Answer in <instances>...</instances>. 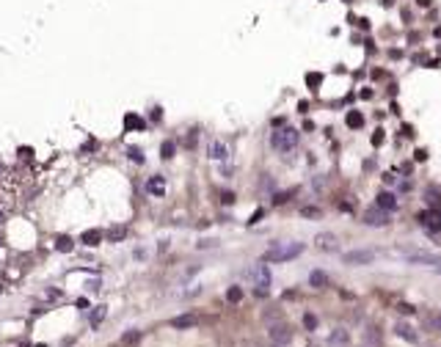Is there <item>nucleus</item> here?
<instances>
[{"label":"nucleus","instance_id":"1","mask_svg":"<svg viewBox=\"0 0 441 347\" xmlns=\"http://www.w3.org/2000/svg\"><path fill=\"white\" fill-rule=\"evenodd\" d=\"M304 254V243H276L270 251L262 254L265 264H279V262H290V259H298Z\"/></svg>","mask_w":441,"mask_h":347},{"label":"nucleus","instance_id":"2","mask_svg":"<svg viewBox=\"0 0 441 347\" xmlns=\"http://www.w3.org/2000/svg\"><path fill=\"white\" fill-rule=\"evenodd\" d=\"M298 138H301V132L295 130V127H279V130L270 135V144H273L276 152H292L298 146Z\"/></svg>","mask_w":441,"mask_h":347},{"label":"nucleus","instance_id":"3","mask_svg":"<svg viewBox=\"0 0 441 347\" xmlns=\"http://www.w3.org/2000/svg\"><path fill=\"white\" fill-rule=\"evenodd\" d=\"M251 278H254V287H256V295L259 298H265L268 295V287H270V270H268V264H256L254 270H251Z\"/></svg>","mask_w":441,"mask_h":347},{"label":"nucleus","instance_id":"4","mask_svg":"<svg viewBox=\"0 0 441 347\" xmlns=\"http://www.w3.org/2000/svg\"><path fill=\"white\" fill-rule=\"evenodd\" d=\"M372 259H375V251H364V248H358V251H347V254H342V262H345V264H353V267L370 264Z\"/></svg>","mask_w":441,"mask_h":347},{"label":"nucleus","instance_id":"5","mask_svg":"<svg viewBox=\"0 0 441 347\" xmlns=\"http://www.w3.org/2000/svg\"><path fill=\"white\" fill-rule=\"evenodd\" d=\"M417 221H419V226L425 229V232H430V234H439L441 232V215L439 212H419L417 215Z\"/></svg>","mask_w":441,"mask_h":347},{"label":"nucleus","instance_id":"6","mask_svg":"<svg viewBox=\"0 0 441 347\" xmlns=\"http://www.w3.org/2000/svg\"><path fill=\"white\" fill-rule=\"evenodd\" d=\"M375 207H378V210H383V212H394V210H397V196L389 193V190L378 193V196H375Z\"/></svg>","mask_w":441,"mask_h":347},{"label":"nucleus","instance_id":"7","mask_svg":"<svg viewBox=\"0 0 441 347\" xmlns=\"http://www.w3.org/2000/svg\"><path fill=\"white\" fill-rule=\"evenodd\" d=\"M364 223H367V226H386V223H389V212L372 207V210L364 212Z\"/></svg>","mask_w":441,"mask_h":347},{"label":"nucleus","instance_id":"8","mask_svg":"<svg viewBox=\"0 0 441 347\" xmlns=\"http://www.w3.org/2000/svg\"><path fill=\"white\" fill-rule=\"evenodd\" d=\"M406 259L411 264H441V254H425V251H419V254H408Z\"/></svg>","mask_w":441,"mask_h":347},{"label":"nucleus","instance_id":"9","mask_svg":"<svg viewBox=\"0 0 441 347\" xmlns=\"http://www.w3.org/2000/svg\"><path fill=\"white\" fill-rule=\"evenodd\" d=\"M202 323V320L196 317V314H182V317H174L171 323V328H177V331H188V328H196V325Z\"/></svg>","mask_w":441,"mask_h":347},{"label":"nucleus","instance_id":"10","mask_svg":"<svg viewBox=\"0 0 441 347\" xmlns=\"http://www.w3.org/2000/svg\"><path fill=\"white\" fill-rule=\"evenodd\" d=\"M270 339H273L276 345H290L292 331L287 328V325H273V328H270Z\"/></svg>","mask_w":441,"mask_h":347},{"label":"nucleus","instance_id":"11","mask_svg":"<svg viewBox=\"0 0 441 347\" xmlns=\"http://www.w3.org/2000/svg\"><path fill=\"white\" fill-rule=\"evenodd\" d=\"M394 334H397L400 339L411 342V345H417V342H419V334H417V331H414L408 323H397V325H394Z\"/></svg>","mask_w":441,"mask_h":347},{"label":"nucleus","instance_id":"12","mask_svg":"<svg viewBox=\"0 0 441 347\" xmlns=\"http://www.w3.org/2000/svg\"><path fill=\"white\" fill-rule=\"evenodd\" d=\"M102 240H105V234H102L100 229H86V232L80 234V243H83V246H91V248L100 246Z\"/></svg>","mask_w":441,"mask_h":347},{"label":"nucleus","instance_id":"13","mask_svg":"<svg viewBox=\"0 0 441 347\" xmlns=\"http://www.w3.org/2000/svg\"><path fill=\"white\" fill-rule=\"evenodd\" d=\"M315 246L320 248V251H336V237L334 234H328V232H323V234L315 237Z\"/></svg>","mask_w":441,"mask_h":347},{"label":"nucleus","instance_id":"14","mask_svg":"<svg viewBox=\"0 0 441 347\" xmlns=\"http://www.w3.org/2000/svg\"><path fill=\"white\" fill-rule=\"evenodd\" d=\"M207 155L213 157V160H226V144H220V141H210Z\"/></svg>","mask_w":441,"mask_h":347},{"label":"nucleus","instance_id":"15","mask_svg":"<svg viewBox=\"0 0 441 347\" xmlns=\"http://www.w3.org/2000/svg\"><path fill=\"white\" fill-rule=\"evenodd\" d=\"M309 287L326 289V287H328V275L323 273V270H312V273H309Z\"/></svg>","mask_w":441,"mask_h":347},{"label":"nucleus","instance_id":"16","mask_svg":"<svg viewBox=\"0 0 441 347\" xmlns=\"http://www.w3.org/2000/svg\"><path fill=\"white\" fill-rule=\"evenodd\" d=\"M350 342V334H347L345 328H336V331H331V336H328V345H334V347H339V345H347Z\"/></svg>","mask_w":441,"mask_h":347},{"label":"nucleus","instance_id":"17","mask_svg":"<svg viewBox=\"0 0 441 347\" xmlns=\"http://www.w3.org/2000/svg\"><path fill=\"white\" fill-rule=\"evenodd\" d=\"M146 190H149L152 196H163V193H166V179H163V176H152V179L146 182Z\"/></svg>","mask_w":441,"mask_h":347},{"label":"nucleus","instance_id":"18","mask_svg":"<svg viewBox=\"0 0 441 347\" xmlns=\"http://www.w3.org/2000/svg\"><path fill=\"white\" fill-rule=\"evenodd\" d=\"M141 345V331H127V334H121V347H138Z\"/></svg>","mask_w":441,"mask_h":347},{"label":"nucleus","instance_id":"19","mask_svg":"<svg viewBox=\"0 0 441 347\" xmlns=\"http://www.w3.org/2000/svg\"><path fill=\"white\" fill-rule=\"evenodd\" d=\"M105 314H108V306H97V309L91 311V320H89V325H91V328L97 331V328H100V323H102V320H105Z\"/></svg>","mask_w":441,"mask_h":347},{"label":"nucleus","instance_id":"20","mask_svg":"<svg viewBox=\"0 0 441 347\" xmlns=\"http://www.w3.org/2000/svg\"><path fill=\"white\" fill-rule=\"evenodd\" d=\"M55 248H58L61 254H69L72 248H75V243H72V237H66V234H58V237H55Z\"/></svg>","mask_w":441,"mask_h":347},{"label":"nucleus","instance_id":"21","mask_svg":"<svg viewBox=\"0 0 441 347\" xmlns=\"http://www.w3.org/2000/svg\"><path fill=\"white\" fill-rule=\"evenodd\" d=\"M425 325H428V331H433V334H441V314H430V317H425Z\"/></svg>","mask_w":441,"mask_h":347},{"label":"nucleus","instance_id":"22","mask_svg":"<svg viewBox=\"0 0 441 347\" xmlns=\"http://www.w3.org/2000/svg\"><path fill=\"white\" fill-rule=\"evenodd\" d=\"M124 237H127V229L124 226H113L110 232H108V240H110V243H119V240H124Z\"/></svg>","mask_w":441,"mask_h":347},{"label":"nucleus","instance_id":"23","mask_svg":"<svg viewBox=\"0 0 441 347\" xmlns=\"http://www.w3.org/2000/svg\"><path fill=\"white\" fill-rule=\"evenodd\" d=\"M226 300H229V303H240V300H243V289H240V287H229L226 289Z\"/></svg>","mask_w":441,"mask_h":347},{"label":"nucleus","instance_id":"24","mask_svg":"<svg viewBox=\"0 0 441 347\" xmlns=\"http://www.w3.org/2000/svg\"><path fill=\"white\" fill-rule=\"evenodd\" d=\"M361 124H364V116L358 113V110H350V113H347V127H356L358 130Z\"/></svg>","mask_w":441,"mask_h":347},{"label":"nucleus","instance_id":"25","mask_svg":"<svg viewBox=\"0 0 441 347\" xmlns=\"http://www.w3.org/2000/svg\"><path fill=\"white\" fill-rule=\"evenodd\" d=\"M160 157H163V160H171V157H174V141H163Z\"/></svg>","mask_w":441,"mask_h":347},{"label":"nucleus","instance_id":"26","mask_svg":"<svg viewBox=\"0 0 441 347\" xmlns=\"http://www.w3.org/2000/svg\"><path fill=\"white\" fill-rule=\"evenodd\" d=\"M428 204H430V207H439V204H441V196H439L436 187H430V190H428Z\"/></svg>","mask_w":441,"mask_h":347},{"label":"nucleus","instance_id":"27","mask_svg":"<svg viewBox=\"0 0 441 347\" xmlns=\"http://www.w3.org/2000/svg\"><path fill=\"white\" fill-rule=\"evenodd\" d=\"M304 328L306 331H315L317 328V317H315V314H304Z\"/></svg>","mask_w":441,"mask_h":347},{"label":"nucleus","instance_id":"28","mask_svg":"<svg viewBox=\"0 0 441 347\" xmlns=\"http://www.w3.org/2000/svg\"><path fill=\"white\" fill-rule=\"evenodd\" d=\"M124 124H127V130H132V127H143V121L138 119V116H132V113H130V116H127V121H124Z\"/></svg>","mask_w":441,"mask_h":347},{"label":"nucleus","instance_id":"29","mask_svg":"<svg viewBox=\"0 0 441 347\" xmlns=\"http://www.w3.org/2000/svg\"><path fill=\"white\" fill-rule=\"evenodd\" d=\"M301 215H304V218H317V215H320V210H315V207H304Z\"/></svg>","mask_w":441,"mask_h":347},{"label":"nucleus","instance_id":"30","mask_svg":"<svg viewBox=\"0 0 441 347\" xmlns=\"http://www.w3.org/2000/svg\"><path fill=\"white\" fill-rule=\"evenodd\" d=\"M397 311H400V314H414L417 309H414V306H408V303H400V306H397Z\"/></svg>","mask_w":441,"mask_h":347},{"label":"nucleus","instance_id":"31","mask_svg":"<svg viewBox=\"0 0 441 347\" xmlns=\"http://www.w3.org/2000/svg\"><path fill=\"white\" fill-rule=\"evenodd\" d=\"M185 146H188V149H193V146H196V132H191V135H185Z\"/></svg>","mask_w":441,"mask_h":347},{"label":"nucleus","instance_id":"32","mask_svg":"<svg viewBox=\"0 0 441 347\" xmlns=\"http://www.w3.org/2000/svg\"><path fill=\"white\" fill-rule=\"evenodd\" d=\"M220 201H223V204H234V193H223V196H220Z\"/></svg>","mask_w":441,"mask_h":347},{"label":"nucleus","instance_id":"33","mask_svg":"<svg viewBox=\"0 0 441 347\" xmlns=\"http://www.w3.org/2000/svg\"><path fill=\"white\" fill-rule=\"evenodd\" d=\"M290 196H292V193H279V196H276L273 201H276V204H284V201H287V198H290Z\"/></svg>","mask_w":441,"mask_h":347},{"label":"nucleus","instance_id":"34","mask_svg":"<svg viewBox=\"0 0 441 347\" xmlns=\"http://www.w3.org/2000/svg\"><path fill=\"white\" fill-rule=\"evenodd\" d=\"M130 157H132L135 163H141V160H143V157H141V152H138V149H130Z\"/></svg>","mask_w":441,"mask_h":347},{"label":"nucleus","instance_id":"35","mask_svg":"<svg viewBox=\"0 0 441 347\" xmlns=\"http://www.w3.org/2000/svg\"><path fill=\"white\" fill-rule=\"evenodd\" d=\"M367 336H370V339H375V342L381 339V334H378V328H370V334H367Z\"/></svg>","mask_w":441,"mask_h":347},{"label":"nucleus","instance_id":"36","mask_svg":"<svg viewBox=\"0 0 441 347\" xmlns=\"http://www.w3.org/2000/svg\"><path fill=\"white\" fill-rule=\"evenodd\" d=\"M3 221H6V212H3V210H0V223H3Z\"/></svg>","mask_w":441,"mask_h":347},{"label":"nucleus","instance_id":"37","mask_svg":"<svg viewBox=\"0 0 441 347\" xmlns=\"http://www.w3.org/2000/svg\"><path fill=\"white\" fill-rule=\"evenodd\" d=\"M64 347H72V342H64Z\"/></svg>","mask_w":441,"mask_h":347},{"label":"nucleus","instance_id":"38","mask_svg":"<svg viewBox=\"0 0 441 347\" xmlns=\"http://www.w3.org/2000/svg\"><path fill=\"white\" fill-rule=\"evenodd\" d=\"M0 295H3V287H0Z\"/></svg>","mask_w":441,"mask_h":347},{"label":"nucleus","instance_id":"39","mask_svg":"<svg viewBox=\"0 0 441 347\" xmlns=\"http://www.w3.org/2000/svg\"><path fill=\"white\" fill-rule=\"evenodd\" d=\"M439 273H441V267H439Z\"/></svg>","mask_w":441,"mask_h":347},{"label":"nucleus","instance_id":"40","mask_svg":"<svg viewBox=\"0 0 441 347\" xmlns=\"http://www.w3.org/2000/svg\"><path fill=\"white\" fill-rule=\"evenodd\" d=\"M439 215H441V212H439Z\"/></svg>","mask_w":441,"mask_h":347}]
</instances>
